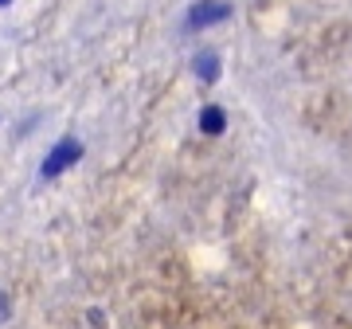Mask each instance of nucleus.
I'll list each match as a JSON object with an SVG mask.
<instances>
[{
    "label": "nucleus",
    "instance_id": "obj_3",
    "mask_svg": "<svg viewBox=\"0 0 352 329\" xmlns=\"http://www.w3.org/2000/svg\"><path fill=\"white\" fill-rule=\"evenodd\" d=\"M200 129L204 134H223V110L219 106H208L200 114Z\"/></svg>",
    "mask_w": 352,
    "mask_h": 329
},
{
    "label": "nucleus",
    "instance_id": "obj_1",
    "mask_svg": "<svg viewBox=\"0 0 352 329\" xmlns=\"http://www.w3.org/2000/svg\"><path fill=\"white\" fill-rule=\"evenodd\" d=\"M82 157V145L78 141H59L55 149L47 153V161H43V177H59L63 169H71V164Z\"/></svg>",
    "mask_w": 352,
    "mask_h": 329
},
{
    "label": "nucleus",
    "instance_id": "obj_2",
    "mask_svg": "<svg viewBox=\"0 0 352 329\" xmlns=\"http://www.w3.org/2000/svg\"><path fill=\"white\" fill-rule=\"evenodd\" d=\"M227 16V4H200L192 12V24H212V20H223Z\"/></svg>",
    "mask_w": 352,
    "mask_h": 329
},
{
    "label": "nucleus",
    "instance_id": "obj_5",
    "mask_svg": "<svg viewBox=\"0 0 352 329\" xmlns=\"http://www.w3.org/2000/svg\"><path fill=\"white\" fill-rule=\"evenodd\" d=\"M0 4H12V0H0Z\"/></svg>",
    "mask_w": 352,
    "mask_h": 329
},
{
    "label": "nucleus",
    "instance_id": "obj_4",
    "mask_svg": "<svg viewBox=\"0 0 352 329\" xmlns=\"http://www.w3.org/2000/svg\"><path fill=\"white\" fill-rule=\"evenodd\" d=\"M196 71H200L204 78H215V59L212 55H200V59H196Z\"/></svg>",
    "mask_w": 352,
    "mask_h": 329
}]
</instances>
